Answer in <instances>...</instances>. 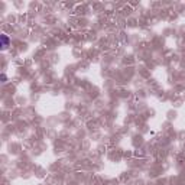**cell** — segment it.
<instances>
[{
	"mask_svg": "<svg viewBox=\"0 0 185 185\" xmlns=\"http://www.w3.org/2000/svg\"><path fill=\"white\" fill-rule=\"evenodd\" d=\"M0 41H2V49L5 51V49H7V46H9V42H10V39H9V36L7 35H0Z\"/></svg>",
	"mask_w": 185,
	"mask_h": 185,
	"instance_id": "cell-1",
	"label": "cell"
}]
</instances>
